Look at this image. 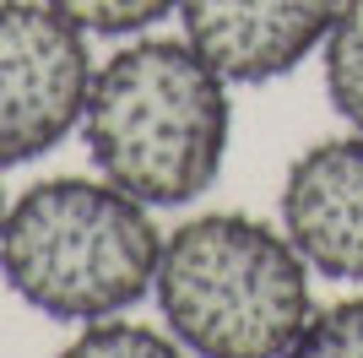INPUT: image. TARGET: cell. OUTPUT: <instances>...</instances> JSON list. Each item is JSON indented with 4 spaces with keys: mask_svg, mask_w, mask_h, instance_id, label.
<instances>
[{
    "mask_svg": "<svg viewBox=\"0 0 363 358\" xmlns=\"http://www.w3.org/2000/svg\"><path fill=\"white\" fill-rule=\"evenodd\" d=\"M325 92L336 114L363 131V0H342L325 33Z\"/></svg>",
    "mask_w": 363,
    "mask_h": 358,
    "instance_id": "7",
    "label": "cell"
},
{
    "mask_svg": "<svg viewBox=\"0 0 363 358\" xmlns=\"http://www.w3.org/2000/svg\"><path fill=\"white\" fill-rule=\"evenodd\" d=\"M282 358H363V298L315 310Z\"/></svg>",
    "mask_w": 363,
    "mask_h": 358,
    "instance_id": "9",
    "label": "cell"
},
{
    "mask_svg": "<svg viewBox=\"0 0 363 358\" xmlns=\"http://www.w3.org/2000/svg\"><path fill=\"white\" fill-rule=\"evenodd\" d=\"M0 228H6V195H0Z\"/></svg>",
    "mask_w": 363,
    "mask_h": 358,
    "instance_id": "11",
    "label": "cell"
},
{
    "mask_svg": "<svg viewBox=\"0 0 363 358\" xmlns=\"http://www.w3.org/2000/svg\"><path fill=\"white\" fill-rule=\"evenodd\" d=\"M163 234L108 179L60 174L22 190L0 228V277L49 320L92 326L125 315L157 283Z\"/></svg>",
    "mask_w": 363,
    "mask_h": 358,
    "instance_id": "2",
    "label": "cell"
},
{
    "mask_svg": "<svg viewBox=\"0 0 363 358\" xmlns=\"http://www.w3.org/2000/svg\"><path fill=\"white\" fill-rule=\"evenodd\" d=\"M342 0H184V38L223 82L255 87L298 71L331 33Z\"/></svg>",
    "mask_w": 363,
    "mask_h": 358,
    "instance_id": "5",
    "label": "cell"
},
{
    "mask_svg": "<svg viewBox=\"0 0 363 358\" xmlns=\"http://www.w3.org/2000/svg\"><path fill=\"white\" fill-rule=\"evenodd\" d=\"M65 22H76L82 33H98V38H125V33H141L152 22H163L168 11H179L184 0H49Z\"/></svg>",
    "mask_w": 363,
    "mask_h": 358,
    "instance_id": "10",
    "label": "cell"
},
{
    "mask_svg": "<svg viewBox=\"0 0 363 358\" xmlns=\"http://www.w3.org/2000/svg\"><path fill=\"white\" fill-rule=\"evenodd\" d=\"M157 310L190 358H282L309 304V261L250 212H206L163 239Z\"/></svg>",
    "mask_w": 363,
    "mask_h": 358,
    "instance_id": "3",
    "label": "cell"
},
{
    "mask_svg": "<svg viewBox=\"0 0 363 358\" xmlns=\"http://www.w3.org/2000/svg\"><path fill=\"white\" fill-rule=\"evenodd\" d=\"M82 136L98 174L141 207H184L217 185L233 136L228 82L190 38H141L92 71Z\"/></svg>",
    "mask_w": 363,
    "mask_h": 358,
    "instance_id": "1",
    "label": "cell"
},
{
    "mask_svg": "<svg viewBox=\"0 0 363 358\" xmlns=\"http://www.w3.org/2000/svg\"><path fill=\"white\" fill-rule=\"evenodd\" d=\"M87 33L49 0H0V168L33 163L87 114Z\"/></svg>",
    "mask_w": 363,
    "mask_h": 358,
    "instance_id": "4",
    "label": "cell"
},
{
    "mask_svg": "<svg viewBox=\"0 0 363 358\" xmlns=\"http://www.w3.org/2000/svg\"><path fill=\"white\" fill-rule=\"evenodd\" d=\"M60 358H190V347L174 331H152L136 320H92L60 347Z\"/></svg>",
    "mask_w": 363,
    "mask_h": 358,
    "instance_id": "8",
    "label": "cell"
},
{
    "mask_svg": "<svg viewBox=\"0 0 363 358\" xmlns=\"http://www.w3.org/2000/svg\"><path fill=\"white\" fill-rule=\"evenodd\" d=\"M282 234L309 271L363 283V131L315 141L282 179Z\"/></svg>",
    "mask_w": 363,
    "mask_h": 358,
    "instance_id": "6",
    "label": "cell"
}]
</instances>
